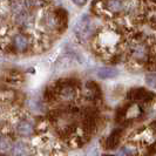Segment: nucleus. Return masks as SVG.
<instances>
[{"label":"nucleus","mask_w":156,"mask_h":156,"mask_svg":"<svg viewBox=\"0 0 156 156\" xmlns=\"http://www.w3.org/2000/svg\"><path fill=\"white\" fill-rule=\"evenodd\" d=\"M74 32L81 39H86L89 37V34L92 32V21L88 18V16H81V19L78 21L75 28H74Z\"/></svg>","instance_id":"1"},{"label":"nucleus","mask_w":156,"mask_h":156,"mask_svg":"<svg viewBox=\"0 0 156 156\" xmlns=\"http://www.w3.org/2000/svg\"><path fill=\"white\" fill-rule=\"evenodd\" d=\"M151 96L153 95L149 93V92L142 89V88L141 89H134V90H132L130 93L128 94V98L134 100V101H140V100L141 101H147Z\"/></svg>","instance_id":"2"},{"label":"nucleus","mask_w":156,"mask_h":156,"mask_svg":"<svg viewBox=\"0 0 156 156\" xmlns=\"http://www.w3.org/2000/svg\"><path fill=\"white\" fill-rule=\"evenodd\" d=\"M132 55L136 60H144L147 56H148V51H147V47L144 46L143 44H136L132 49Z\"/></svg>","instance_id":"3"},{"label":"nucleus","mask_w":156,"mask_h":156,"mask_svg":"<svg viewBox=\"0 0 156 156\" xmlns=\"http://www.w3.org/2000/svg\"><path fill=\"white\" fill-rule=\"evenodd\" d=\"M16 132L21 136H31L33 133V125L30 121H20L16 125Z\"/></svg>","instance_id":"4"},{"label":"nucleus","mask_w":156,"mask_h":156,"mask_svg":"<svg viewBox=\"0 0 156 156\" xmlns=\"http://www.w3.org/2000/svg\"><path fill=\"white\" fill-rule=\"evenodd\" d=\"M13 46L18 52H23L28 47V39L23 34H18L13 39Z\"/></svg>","instance_id":"5"},{"label":"nucleus","mask_w":156,"mask_h":156,"mask_svg":"<svg viewBox=\"0 0 156 156\" xmlns=\"http://www.w3.org/2000/svg\"><path fill=\"white\" fill-rule=\"evenodd\" d=\"M96 75L100 79H112L117 75V69L114 67H100L96 70Z\"/></svg>","instance_id":"6"},{"label":"nucleus","mask_w":156,"mask_h":156,"mask_svg":"<svg viewBox=\"0 0 156 156\" xmlns=\"http://www.w3.org/2000/svg\"><path fill=\"white\" fill-rule=\"evenodd\" d=\"M59 92H60V96L63 100H72L75 96V88L69 83H66L65 86L61 87Z\"/></svg>","instance_id":"7"},{"label":"nucleus","mask_w":156,"mask_h":156,"mask_svg":"<svg viewBox=\"0 0 156 156\" xmlns=\"http://www.w3.org/2000/svg\"><path fill=\"white\" fill-rule=\"evenodd\" d=\"M107 8L113 13L121 12L125 7V0H107Z\"/></svg>","instance_id":"8"},{"label":"nucleus","mask_w":156,"mask_h":156,"mask_svg":"<svg viewBox=\"0 0 156 156\" xmlns=\"http://www.w3.org/2000/svg\"><path fill=\"white\" fill-rule=\"evenodd\" d=\"M121 134H122V132H121L120 129H116V130H114L113 133L110 134L108 140H107V147H108V148L114 149L116 147L117 144H119V142H120Z\"/></svg>","instance_id":"9"},{"label":"nucleus","mask_w":156,"mask_h":156,"mask_svg":"<svg viewBox=\"0 0 156 156\" xmlns=\"http://www.w3.org/2000/svg\"><path fill=\"white\" fill-rule=\"evenodd\" d=\"M28 151V146L23 142H18L14 148H13V154L14 155H27Z\"/></svg>","instance_id":"10"},{"label":"nucleus","mask_w":156,"mask_h":156,"mask_svg":"<svg viewBox=\"0 0 156 156\" xmlns=\"http://www.w3.org/2000/svg\"><path fill=\"white\" fill-rule=\"evenodd\" d=\"M72 65V59L69 56H63L61 60H59V62L56 63V72L61 73L65 69H67Z\"/></svg>","instance_id":"11"},{"label":"nucleus","mask_w":156,"mask_h":156,"mask_svg":"<svg viewBox=\"0 0 156 156\" xmlns=\"http://www.w3.org/2000/svg\"><path fill=\"white\" fill-rule=\"evenodd\" d=\"M59 25V16L56 14H49L47 16V26L49 28H56Z\"/></svg>","instance_id":"12"},{"label":"nucleus","mask_w":156,"mask_h":156,"mask_svg":"<svg viewBox=\"0 0 156 156\" xmlns=\"http://www.w3.org/2000/svg\"><path fill=\"white\" fill-rule=\"evenodd\" d=\"M119 155H135L136 154V150L133 147H123V148L120 149V151L117 153Z\"/></svg>","instance_id":"13"},{"label":"nucleus","mask_w":156,"mask_h":156,"mask_svg":"<svg viewBox=\"0 0 156 156\" xmlns=\"http://www.w3.org/2000/svg\"><path fill=\"white\" fill-rule=\"evenodd\" d=\"M146 82L150 87H156V73H151L146 76Z\"/></svg>","instance_id":"14"},{"label":"nucleus","mask_w":156,"mask_h":156,"mask_svg":"<svg viewBox=\"0 0 156 156\" xmlns=\"http://www.w3.org/2000/svg\"><path fill=\"white\" fill-rule=\"evenodd\" d=\"M11 142L8 140L7 137H5V136H2L1 137V151L4 153L5 150H7V149H11Z\"/></svg>","instance_id":"15"},{"label":"nucleus","mask_w":156,"mask_h":156,"mask_svg":"<svg viewBox=\"0 0 156 156\" xmlns=\"http://www.w3.org/2000/svg\"><path fill=\"white\" fill-rule=\"evenodd\" d=\"M70 1H73L78 6H85L87 4V0H70Z\"/></svg>","instance_id":"16"}]
</instances>
